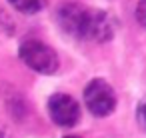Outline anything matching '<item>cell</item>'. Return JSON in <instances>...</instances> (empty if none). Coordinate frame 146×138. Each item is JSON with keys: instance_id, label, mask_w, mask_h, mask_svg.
Listing matches in <instances>:
<instances>
[{"instance_id": "6da1fadb", "label": "cell", "mask_w": 146, "mask_h": 138, "mask_svg": "<svg viewBox=\"0 0 146 138\" xmlns=\"http://www.w3.org/2000/svg\"><path fill=\"white\" fill-rule=\"evenodd\" d=\"M56 20L66 36L88 42H108L118 30V18L108 10L80 2H66L56 10Z\"/></svg>"}, {"instance_id": "7a4b0ae2", "label": "cell", "mask_w": 146, "mask_h": 138, "mask_svg": "<svg viewBox=\"0 0 146 138\" xmlns=\"http://www.w3.org/2000/svg\"><path fill=\"white\" fill-rule=\"evenodd\" d=\"M18 56L30 70L38 72V74L50 76V74H56L60 68V58H58L56 50L36 38H26L18 46Z\"/></svg>"}, {"instance_id": "3957f363", "label": "cell", "mask_w": 146, "mask_h": 138, "mask_svg": "<svg viewBox=\"0 0 146 138\" xmlns=\"http://www.w3.org/2000/svg\"><path fill=\"white\" fill-rule=\"evenodd\" d=\"M84 106L88 108V112L96 118H104L110 116L116 110V92L110 86L108 80L104 78H92L86 86H84Z\"/></svg>"}, {"instance_id": "277c9868", "label": "cell", "mask_w": 146, "mask_h": 138, "mask_svg": "<svg viewBox=\"0 0 146 138\" xmlns=\"http://www.w3.org/2000/svg\"><path fill=\"white\" fill-rule=\"evenodd\" d=\"M48 116L62 128H72L80 120V104L66 92H56L48 98Z\"/></svg>"}, {"instance_id": "5b68a950", "label": "cell", "mask_w": 146, "mask_h": 138, "mask_svg": "<svg viewBox=\"0 0 146 138\" xmlns=\"http://www.w3.org/2000/svg\"><path fill=\"white\" fill-rule=\"evenodd\" d=\"M8 4L22 14H36L48 6V0H8Z\"/></svg>"}, {"instance_id": "8992f818", "label": "cell", "mask_w": 146, "mask_h": 138, "mask_svg": "<svg viewBox=\"0 0 146 138\" xmlns=\"http://www.w3.org/2000/svg\"><path fill=\"white\" fill-rule=\"evenodd\" d=\"M136 120H138V126L142 128V132H146V98L136 108Z\"/></svg>"}, {"instance_id": "52a82bcc", "label": "cell", "mask_w": 146, "mask_h": 138, "mask_svg": "<svg viewBox=\"0 0 146 138\" xmlns=\"http://www.w3.org/2000/svg\"><path fill=\"white\" fill-rule=\"evenodd\" d=\"M136 20L146 30V0H140V2L136 4Z\"/></svg>"}, {"instance_id": "ba28073f", "label": "cell", "mask_w": 146, "mask_h": 138, "mask_svg": "<svg viewBox=\"0 0 146 138\" xmlns=\"http://www.w3.org/2000/svg\"><path fill=\"white\" fill-rule=\"evenodd\" d=\"M64 138H80V136H64Z\"/></svg>"}]
</instances>
